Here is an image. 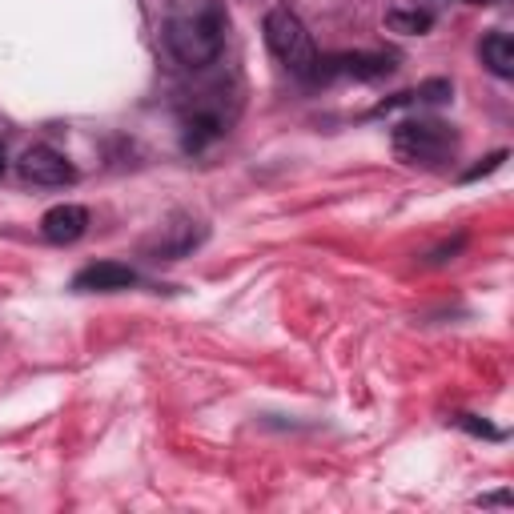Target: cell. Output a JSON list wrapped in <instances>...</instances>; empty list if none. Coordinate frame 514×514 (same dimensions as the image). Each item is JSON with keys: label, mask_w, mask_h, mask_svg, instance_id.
Here are the masks:
<instances>
[{"label": "cell", "mask_w": 514, "mask_h": 514, "mask_svg": "<svg viewBox=\"0 0 514 514\" xmlns=\"http://www.w3.org/2000/svg\"><path fill=\"white\" fill-rule=\"evenodd\" d=\"M165 41H169V53H173L181 65L201 69V65L217 61V53H221V41H225V17H221V9L213 5V0H205L201 9L177 13V17L169 21Z\"/></svg>", "instance_id": "6da1fadb"}, {"label": "cell", "mask_w": 514, "mask_h": 514, "mask_svg": "<svg viewBox=\"0 0 514 514\" xmlns=\"http://www.w3.org/2000/svg\"><path fill=\"white\" fill-rule=\"evenodd\" d=\"M394 153L406 165L438 169L458 153V133L442 121H402L394 129Z\"/></svg>", "instance_id": "7a4b0ae2"}, {"label": "cell", "mask_w": 514, "mask_h": 514, "mask_svg": "<svg viewBox=\"0 0 514 514\" xmlns=\"http://www.w3.org/2000/svg\"><path fill=\"white\" fill-rule=\"evenodd\" d=\"M266 41L274 49V57L294 73V77H318V49H314V37L306 33V25L290 13V9H274L266 17Z\"/></svg>", "instance_id": "3957f363"}, {"label": "cell", "mask_w": 514, "mask_h": 514, "mask_svg": "<svg viewBox=\"0 0 514 514\" xmlns=\"http://www.w3.org/2000/svg\"><path fill=\"white\" fill-rule=\"evenodd\" d=\"M17 173L29 181V185H69L77 181V169L49 145H33L21 161H17Z\"/></svg>", "instance_id": "277c9868"}, {"label": "cell", "mask_w": 514, "mask_h": 514, "mask_svg": "<svg viewBox=\"0 0 514 514\" xmlns=\"http://www.w3.org/2000/svg\"><path fill=\"white\" fill-rule=\"evenodd\" d=\"M137 286V270L121 266V262H93L73 278V290L81 294H113V290H129Z\"/></svg>", "instance_id": "5b68a950"}, {"label": "cell", "mask_w": 514, "mask_h": 514, "mask_svg": "<svg viewBox=\"0 0 514 514\" xmlns=\"http://www.w3.org/2000/svg\"><path fill=\"white\" fill-rule=\"evenodd\" d=\"M394 69L390 57L378 53H346V57H330L326 65H318V77H354V81H378Z\"/></svg>", "instance_id": "8992f818"}, {"label": "cell", "mask_w": 514, "mask_h": 514, "mask_svg": "<svg viewBox=\"0 0 514 514\" xmlns=\"http://www.w3.org/2000/svg\"><path fill=\"white\" fill-rule=\"evenodd\" d=\"M85 229H89V209L85 205H53L41 217V233L53 245H73V241L85 237Z\"/></svg>", "instance_id": "52a82bcc"}, {"label": "cell", "mask_w": 514, "mask_h": 514, "mask_svg": "<svg viewBox=\"0 0 514 514\" xmlns=\"http://www.w3.org/2000/svg\"><path fill=\"white\" fill-rule=\"evenodd\" d=\"M478 53H482V65L494 77H514V41L506 33H490Z\"/></svg>", "instance_id": "ba28073f"}, {"label": "cell", "mask_w": 514, "mask_h": 514, "mask_svg": "<svg viewBox=\"0 0 514 514\" xmlns=\"http://www.w3.org/2000/svg\"><path fill=\"white\" fill-rule=\"evenodd\" d=\"M221 137V121L217 117H193L189 121V129H185V149L189 153H201L209 141H217Z\"/></svg>", "instance_id": "9c48e42d"}, {"label": "cell", "mask_w": 514, "mask_h": 514, "mask_svg": "<svg viewBox=\"0 0 514 514\" xmlns=\"http://www.w3.org/2000/svg\"><path fill=\"white\" fill-rule=\"evenodd\" d=\"M434 21H430V13H386V29L390 33H406V37H418V33H426Z\"/></svg>", "instance_id": "30bf717a"}, {"label": "cell", "mask_w": 514, "mask_h": 514, "mask_svg": "<svg viewBox=\"0 0 514 514\" xmlns=\"http://www.w3.org/2000/svg\"><path fill=\"white\" fill-rule=\"evenodd\" d=\"M458 422H462V426H466V430H470V434H482V438H502V430H494V426H490V422H478V418H474V414H462V418H458Z\"/></svg>", "instance_id": "8fae6325"}, {"label": "cell", "mask_w": 514, "mask_h": 514, "mask_svg": "<svg viewBox=\"0 0 514 514\" xmlns=\"http://www.w3.org/2000/svg\"><path fill=\"white\" fill-rule=\"evenodd\" d=\"M502 161H506V153H494V157H486L482 165H474V169H466V177H462V181H478L482 173H494V169H498Z\"/></svg>", "instance_id": "7c38bea8"}, {"label": "cell", "mask_w": 514, "mask_h": 514, "mask_svg": "<svg viewBox=\"0 0 514 514\" xmlns=\"http://www.w3.org/2000/svg\"><path fill=\"white\" fill-rule=\"evenodd\" d=\"M0 173H5V153H0Z\"/></svg>", "instance_id": "4fadbf2b"}]
</instances>
